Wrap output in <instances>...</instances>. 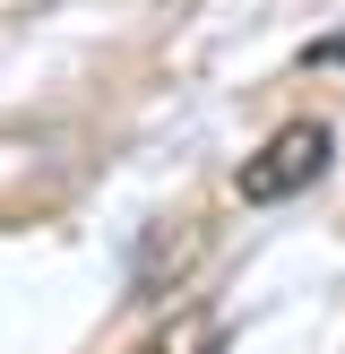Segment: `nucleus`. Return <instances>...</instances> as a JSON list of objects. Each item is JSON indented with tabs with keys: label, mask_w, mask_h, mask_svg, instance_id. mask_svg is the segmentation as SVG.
<instances>
[{
	"label": "nucleus",
	"mask_w": 345,
	"mask_h": 354,
	"mask_svg": "<svg viewBox=\"0 0 345 354\" xmlns=\"http://www.w3.org/2000/svg\"><path fill=\"white\" fill-rule=\"evenodd\" d=\"M310 61H345V35H328V44H310Z\"/></svg>",
	"instance_id": "7ed1b4c3"
},
{
	"label": "nucleus",
	"mask_w": 345,
	"mask_h": 354,
	"mask_svg": "<svg viewBox=\"0 0 345 354\" xmlns=\"http://www.w3.org/2000/svg\"><path fill=\"white\" fill-rule=\"evenodd\" d=\"M328 156H337L328 121H285V130H276L259 156H241V199H250V207L293 199V190H310V182L328 173Z\"/></svg>",
	"instance_id": "f257e3e1"
},
{
	"label": "nucleus",
	"mask_w": 345,
	"mask_h": 354,
	"mask_svg": "<svg viewBox=\"0 0 345 354\" xmlns=\"http://www.w3.org/2000/svg\"><path fill=\"white\" fill-rule=\"evenodd\" d=\"M147 354H216V328H190L181 346H147Z\"/></svg>",
	"instance_id": "f03ea898"
}]
</instances>
